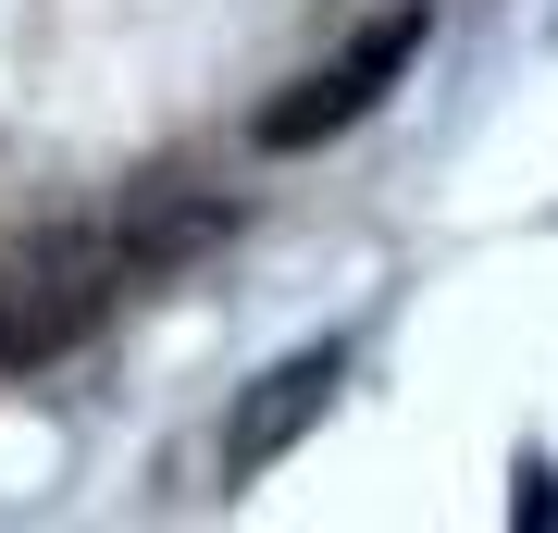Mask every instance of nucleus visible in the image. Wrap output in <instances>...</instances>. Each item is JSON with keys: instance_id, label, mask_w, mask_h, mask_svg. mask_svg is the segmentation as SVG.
<instances>
[{"instance_id": "nucleus-1", "label": "nucleus", "mask_w": 558, "mask_h": 533, "mask_svg": "<svg viewBox=\"0 0 558 533\" xmlns=\"http://www.w3.org/2000/svg\"><path fill=\"white\" fill-rule=\"evenodd\" d=\"M137 261H149L137 237H25V249H0V373H38V360L87 348Z\"/></svg>"}, {"instance_id": "nucleus-2", "label": "nucleus", "mask_w": 558, "mask_h": 533, "mask_svg": "<svg viewBox=\"0 0 558 533\" xmlns=\"http://www.w3.org/2000/svg\"><path fill=\"white\" fill-rule=\"evenodd\" d=\"M422 38H435V13L398 0V13H385L348 62H323V75H299V99H274V112H260V137H274V149H311V137H336V124H360V112H373V99L422 62Z\"/></svg>"}, {"instance_id": "nucleus-3", "label": "nucleus", "mask_w": 558, "mask_h": 533, "mask_svg": "<svg viewBox=\"0 0 558 533\" xmlns=\"http://www.w3.org/2000/svg\"><path fill=\"white\" fill-rule=\"evenodd\" d=\"M323 385H336V360H286V373H274V397L236 422V459H274V447H286V422H299V410H323Z\"/></svg>"}]
</instances>
